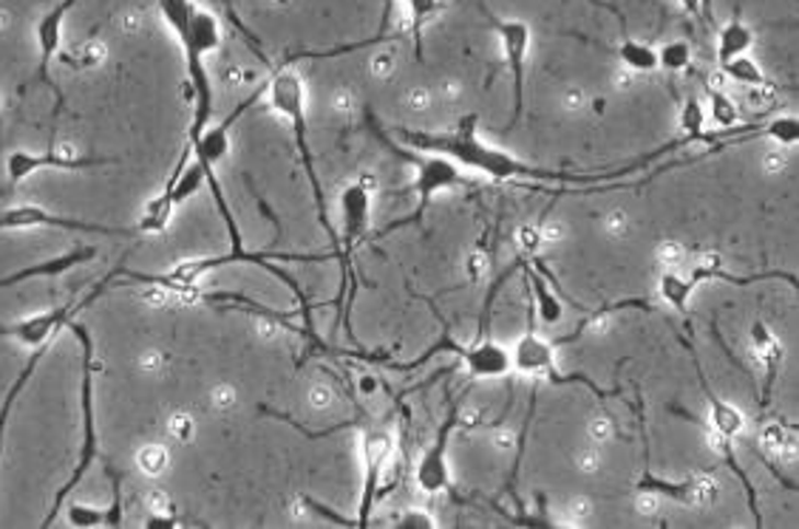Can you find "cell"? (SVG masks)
Instances as JSON below:
<instances>
[{
	"label": "cell",
	"mask_w": 799,
	"mask_h": 529,
	"mask_svg": "<svg viewBox=\"0 0 799 529\" xmlns=\"http://www.w3.org/2000/svg\"><path fill=\"white\" fill-rule=\"evenodd\" d=\"M479 116L468 114L459 119L457 128L452 130H414V128H397L395 134L403 139L406 148H414L420 153H443L452 162H457L459 168L473 170V173H482L486 179H493V182H559L564 187H556L553 193H593L598 191V184L604 182H627L629 173L641 170L643 164H649L652 159H661L670 153V148L652 150V153H643L636 162L621 164V168H604L595 170V173H573V170H547L536 168L530 162H522L520 157L507 153L505 148L499 145L486 142L477 130Z\"/></svg>",
	"instance_id": "6da1fadb"
},
{
	"label": "cell",
	"mask_w": 799,
	"mask_h": 529,
	"mask_svg": "<svg viewBox=\"0 0 799 529\" xmlns=\"http://www.w3.org/2000/svg\"><path fill=\"white\" fill-rule=\"evenodd\" d=\"M261 96H266V108L281 114L287 119L289 130H293V139H295V148H298V157H301L304 170H307V179H309V187H312V198H315V210H318V221H321L323 232L329 235V244H332V252H335V258H341V235L338 230L332 227V218H329V207H327V196H323V187H321V179H318V170H315V157H312V148H309V123H307V82H304L301 71L295 66H278L273 68V74L264 85H259Z\"/></svg>",
	"instance_id": "7a4b0ae2"
},
{
	"label": "cell",
	"mask_w": 799,
	"mask_h": 529,
	"mask_svg": "<svg viewBox=\"0 0 799 529\" xmlns=\"http://www.w3.org/2000/svg\"><path fill=\"white\" fill-rule=\"evenodd\" d=\"M377 193V179L372 173H361L355 182H349L346 187L338 196V210H341V289H338V309L343 306L341 323L346 329L349 340L355 343V334L349 329V309H352V298L357 292V280L355 269H352V261H355V250L361 246V241L366 238V230H369V216H372V198Z\"/></svg>",
	"instance_id": "3957f363"
},
{
	"label": "cell",
	"mask_w": 799,
	"mask_h": 529,
	"mask_svg": "<svg viewBox=\"0 0 799 529\" xmlns=\"http://www.w3.org/2000/svg\"><path fill=\"white\" fill-rule=\"evenodd\" d=\"M69 332L75 334V340L80 343V445H77V462L75 470H71L69 482L57 490L55 504L48 509V516L43 518V527H52L55 518L60 516V509L66 507V498H69L71 490L82 482V475L89 473L91 464L96 459V407H94V340H91V332L82 326L80 320H71Z\"/></svg>",
	"instance_id": "277c9868"
},
{
	"label": "cell",
	"mask_w": 799,
	"mask_h": 529,
	"mask_svg": "<svg viewBox=\"0 0 799 529\" xmlns=\"http://www.w3.org/2000/svg\"><path fill=\"white\" fill-rule=\"evenodd\" d=\"M369 125H372V128H375V134L380 136L383 148H389L397 159H406V162L414 164V168H418V179H414V191H418V210L411 212V216L397 218V221H391V225L383 227V230L377 232V238L389 235V232L400 230V227L420 225V221H423L425 212H429L431 198L437 196V193L454 191V187H463V184H471V179L465 176L463 168H459L457 162H452V159H448V157H443V153H425V157H418V153H409V150L400 148V145H397L395 139H389V136L383 134L380 125H377L375 119H372V116H369Z\"/></svg>",
	"instance_id": "5b68a950"
},
{
	"label": "cell",
	"mask_w": 799,
	"mask_h": 529,
	"mask_svg": "<svg viewBox=\"0 0 799 529\" xmlns=\"http://www.w3.org/2000/svg\"><path fill=\"white\" fill-rule=\"evenodd\" d=\"M527 332L522 334L520 340H516V346H513L511 357H513V368L520 373H527V377H541V380L547 382H553V386H587L590 391H593L595 396H602V400H607V391H602V388L595 386L590 377H584V373H561L559 371V363H556V346H553V340H545L536 334V329H533V309L530 314H527Z\"/></svg>",
	"instance_id": "8992f818"
},
{
	"label": "cell",
	"mask_w": 799,
	"mask_h": 529,
	"mask_svg": "<svg viewBox=\"0 0 799 529\" xmlns=\"http://www.w3.org/2000/svg\"><path fill=\"white\" fill-rule=\"evenodd\" d=\"M116 275H119V269H114L109 278L100 280V284H96L82 300H69V303L57 306V309H52V312L32 314V318L18 320V323H12V326H3L0 329V337H14L18 343H23V346H28V348H41V346H46V343H55V334L60 332L62 326H69L71 320H75L77 314L85 309V306L94 303V300L100 298V295H103L111 284H114Z\"/></svg>",
	"instance_id": "52a82bcc"
},
{
	"label": "cell",
	"mask_w": 799,
	"mask_h": 529,
	"mask_svg": "<svg viewBox=\"0 0 799 529\" xmlns=\"http://www.w3.org/2000/svg\"><path fill=\"white\" fill-rule=\"evenodd\" d=\"M391 459H395V434L383 428L366 430L363 434V496L355 527H369L372 509H375L377 498H380L383 479L389 473Z\"/></svg>",
	"instance_id": "ba28073f"
},
{
	"label": "cell",
	"mask_w": 799,
	"mask_h": 529,
	"mask_svg": "<svg viewBox=\"0 0 799 529\" xmlns=\"http://www.w3.org/2000/svg\"><path fill=\"white\" fill-rule=\"evenodd\" d=\"M35 227H48V230H77V232H96V235H123L130 238L137 235V227H109L96 225V221H82V218L69 216H55L48 212L41 204H18L9 207L7 212H0V232H14V230H35Z\"/></svg>",
	"instance_id": "9c48e42d"
},
{
	"label": "cell",
	"mask_w": 799,
	"mask_h": 529,
	"mask_svg": "<svg viewBox=\"0 0 799 529\" xmlns=\"http://www.w3.org/2000/svg\"><path fill=\"white\" fill-rule=\"evenodd\" d=\"M459 400L454 402V407L448 411L445 422L440 425L437 436L429 445L423 456H420L418 468H414V482L423 490L425 496H443L452 490V464H448V441H452V434L459 428Z\"/></svg>",
	"instance_id": "30bf717a"
},
{
	"label": "cell",
	"mask_w": 799,
	"mask_h": 529,
	"mask_svg": "<svg viewBox=\"0 0 799 529\" xmlns=\"http://www.w3.org/2000/svg\"><path fill=\"white\" fill-rule=\"evenodd\" d=\"M488 23H491L493 32L499 34V43H502V51H505L507 68H511V80H513V116L507 123V130L520 123L522 116V100H525V68H527V51H530V26L525 21H505V18H496L493 12H488Z\"/></svg>",
	"instance_id": "8fae6325"
},
{
	"label": "cell",
	"mask_w": 799,
	"mask_h": 529,
	"mask_svg": "<svg viewBox=\"0 0 799 529\" xmlns=\"http://www.w3.org/2000/svg\"><path fill=\"white\" fill-rule=\"evenodd\" d=\"M655 493V496L666 498V502L684 504V507H711V504L720 498V484L711 479V475H686L681 482H672V479H658L647 470L643 479H638L636 493Z\"/></svg>",
	"instance_id": "7c38bea8"
},
{
	"label": "cell",
	"mask_w": 799,
	"mask_h": 529,
	"mask_svg": "<svg viewBox=\"0 0 799 529\" xmlns=\"http://www.w3.org/2000/svg\"><path fill=\"white\" fill-rule=\"evenodd\" d=\"M114 164V159H96V157H62V153H32V150H12L7 157V179L9 184H21L32 179L41 170H89Z\"/></svg>",
	"instance_id": "4fadbf2b"
},
{
	"label": "cell",
	"mask_w": 799,
	"mask_h": 529,
	"mask_svg": "<svg viewBox=\"0 0 799 529\" xmlns=\"http://www.w3.org/2000/svg\"><path fill=\"white\" fill-rule=\"evenodd\" d=\"M459 357L473 380H505L513 371L511 348L491 337H477L471 346H463Z\"/></svg>",
	"instance_id": "5bb4252c"
},
{
	"label": "cell",
	"mask_w": 799,
	"mask_h": 529,
	"mask_svg": "<svg viewBox=\"0 0 799 529\" xmlns=\"http://www.w3.org/2000/svg\"><path fill=\"white\" fill-rule=\"evenodd\" d=\"M681 343H684L686 352L692 354V363H695V371H697V382H700V388H704V394H706V402H709V425H711V430H718L720 436H726V439L734 441L745 430L743 411H740L738 405H731V402L720 400V396L711 391V386H709V380H706V371H704V366H700V357H697L695 346H692L689 340H681Z\"/></svg>",
	"instance_id": "9a60e30c"
},
{
	"label": "cell",
	"mask_w": 799,
	"mask_h": 529,
	"mask_svg": "<svg viewBox=\"0 0 799 529\" xmlns=\"http://www.w3.org/2000/svg\"><path fill=\"white\" fill-rule=\"evenodd\" d=\"M520 269H525L533 312L539 314V320L541 323H547V326L561 323V320H564V300H561L559 292H556L553 284L545 278L539 255H530V261H520Z\"/></svg>",
	"instance_id": "2e32d148"
},
{
	"label": "cell",
	"mask_w": 799,
	"mask_h": 529,
	"mask_svg": "<svg viewBox=\"0 0 799 529\" xmlns=\"http://www.w3.org/2000/svg\"><path fill=\"white\" fill-rule=\"evenodd\" d=\"M77 0H60L52 9H46L41 21H37V51H41V62H37V80L52 85V77H48V66L55 60V55L60 51L62 43V26H66V18L75 9ZM55 89V85H52Z\"/></svg>",
	"instance_id": "e0dca14e"
},
{
	"label": "cell",
	"mask_w": 799,
	"mask_h": 529,
	"mask_svg": "<svg viewBox=\"0 0 799 529\" xmlns=\"http://www.w3.org/2000/svg\"><path fill=\"white\" fill-rule=\"evenodd\" d=\"M94 258H96L94 246H77V250L60 252V255H55V258L41 261V264H35V266L18 269V272H12V275H3V278H0V289H9V286L23 284V280H32V278H60V275L71 272L75 266L89 264V261H94Z\"/></svg>",
	"instance_id": "ac0fdd59"
},
{
	"label": "cell",
	"mask_w": 799,
	"mask_h": 529,
	"mask_svg": "<svg viewBox=\"0 0 799 529\" xmlns=\"http://www.w3.org/2000/svg\"><path fill=\"white\" fill-rule=\"evenodd\" d=\"M752 346H754V352H757V360L765 371L763 396H760L765 405L768 396H772V388H774V382H777V373H779V368H783V360H786V348H783V343H779L777 334L772 332V326H765L763 320H757V323L752 326Z\"/></svg>",
	"instance_id": "d6986e66"
},
{
	"label": "cell",
	"mask_w": 799,
	"mask_h": 529,
	"mask_svg": "<svg viewBox=\"0 0 799 529\" xmlns=\"http://www.w3.org/2000/svg\"><path fill=\"white\" fill-rule=\"evenodd\" d=\"M52 346H55V343H46V346L35 348V354L28 357L26 366H23V371L18 373V380H14L12 386H9L7 396H3V405H0V459H3V448H7V428H9V419H12L14 402H18V396L23 394V388L28 386V380L35 377L37 366H41V363L46 360V354L52 352Z\"/></svg>",
	"instance_id": "ffe728a7"
},
{
	"label": "cell",
	"mask_w": 799,
	"mask_h": 529,
	"mask_svg": "<svg viewBox=\"0 0 799 529\" xmlns=\"http://www.w3.org/2000/svg\"><path fill=\"white\" fill-rule=\"evenodd\" d=\"M757 439L765 456L783 459V462H797V434H794V428H788L786 422H765Z\"/></svg>",
	"instance_id": "44dd1931"
},
{
	"label": "cell",
	"mask_w": 799,
	"mask_h": 529,
	"mask_svg": "<svg viewBox=\"0 0 799 529\" xmlns=\"http://www.w3.org/2000/svg\"><path fill=\"white\" fill-rule=\"evenodd\" d=\"M754 46V32L752 26H745L740 18H734L731 23H726L723 28H720V37H718V60L720 66H723L726 60H731V57H740V55H749Z\"/></svg>",
	"instance_id": "7402d4cb"
},
{
	"label": "cell",
	"mask_w": 799,
	"mask_h": 529,
	"mask_svg": "<svg viewBox=\"0 0 799 529\" xmlns=\"http://www.w3.org/2000/svg\"><path fill=\"white\" fill-rule=\"evenodd\" d=\"M709 448L715 450V453L723 459L726 464H729V470L740 479V484L745 487V493H749V504H752V513H754V524H763V516H760V509H757V493H754L752 482H749V475H745L743 464L738 462V456H734V445H731V439H726V436H720L718 430H709Z\"/></svg>",
	"instance_id": "603a6c76"
},
{
	"label": "cell",
	"mask_w": 799,
	"mask_h": 529,
	"mask_svg": "<svg viewBox=\"0 0 799 529\" xmlns=\"http://www.w3.org/2000/svg\"><path fill=\"white\" fill-rule=\"evenodd\" d=\"M720 68H723V77L740 82V85H749V89H768V85H772L763 68H760V62L754 60L752 55L731 57V60H726Z\"/></svg>",
	"instance_id": "cb8c5ba5"
},
{
	"label": "cell",
	"mask_w": 799,
	"mask_h": 529,
	"mask_svg": "<svg viewBox=\"0 0 799 529\" xmlns=\"http://www.w3.org/2000/svg\"><path fill=\"white\" fill-rule=\"evenodd\" d=\"M658 295H661L663 303L672 306L675 312L686 314V309H689V300L695 292H692L689 284H686V278L681 275V272L666 269L661 275V280H658Z\"/></svg>",
	"instance_id": "d4e9b609"
},
{
	"label": "cell",
	"mask_w": 799,
	"mask_h": 529,
	"mask_svg": "<svg viewBox=\"0 0 799 529\" xmlns=\"http://www.w3.org/2000/svg\"><path fill=\"white\" fill-rule=\"evenodd\" d=\"M706 91H709V111H706V116H709L711 123L718 125V130L738 128L740 119H743L738 111V102L726 94V89H711V85H706Z\"/></svg>",
	"instance_id": "484cf974"
},
{
	"label": "cell",
	"mask_w": 799,
	"mask_h": 529,
	"mask_svg": "<svg viewBox=\"0 0 799 529\" xmlns=\"http://www.w3.org/2000/svg\"><path fill=\"white\" fill-rule=\"evenodd\" d=\"M406 9H409L411 18V34H414V51H418V60H423V26L425 21H431L440 9L445 7L443 0H403Z\"/></svg>",
	"instance_id": "4316f807"
},
{
	"label": "cell",
	"mask_w": 799,
	"mask_h": 529,
	"mask_svg": "<svg viewBox=\"0 0 799 529\" xmlns=\"http://www.w3.org/2000/svg\"><path fill=\"white\" fill-rule=\"evenodd\" d=\"M692 66V46L686 41H670L658 48V68L670 71V74H681L689 71Z\"/></svg>",
	"instance_id": "83f0119b"
},
{
	"label": "cell",
	"mask_w": 799,
	"mask_h": 529,
	"mask_svg": "<svg viewBox=\"0 0 799 529\" xmlns=\"http://www.w3.org/2000/svg\"><path fill=\"white\" fill-rule=\"evenodd\" d=\"M69 524L77 529L89 527H111V513L100 507H89V504H71L69 507Z\"/></svg>",
	"instance_id": "f1b7e54d"
},
{
	"label": "cell",
	"mask_w": 799,
	"mask_h": 529,
	"mask_svg": "<svg viewBox=\"0 0 799 529\" xmlns=\"http://www.w3.org/2000/svg\"><path fill=\"white\" fill-rule=\"evenodd\" d=\"M139 468L148 475H159L168 468V450L162 445H148V448H142L139 450Z\"/></svg>",
	"instance_id": "f546056e"
},
{
	"label": "cell",
	"mask_w": 799,
	"mask_h": 529,
	"mask_svg": "<svg viewBox=\"0 0 799 529\" xmlns=\"http://www.w3.org/2000/svg\"><path fill=\"white\" fill-rule=\"evenodd\" d=\"M488 269H491V255H488L486 250L468 252V258H465V275H468V284H479V280H486Z\"/></svg>",
	"instance_id": "4dcf8cb0"
},
{
	"label": "cell",
	"mask_w": 799,
	"mask_h": 529,
	"mask_svg": "<svg viewBox=\"0 0 799 529\" xmlns=\"http://www.w3.org/2000/svg\"><path fill=\"white\" fill-rule=\"evenodd\" d=\"M655 255H658V264H661L663 269H677V266L686 261V250L681 241H661L655 250Z\"/></svg>",
	"instance_id": "1f68e13d"
},
{
	"label": "cell",
	"mask_w": 799,
	"mask_h": 529,
	"mask_svg": "<svg viewBox=\"0 0 799 529\" xmlns=\"http://www.w3.org/2000/svg\"><path fill=\"white\" fill-rule=\"evenodd\" d=\"M516 246H520V252H525L527 258H530V255H539V250L545 246L539 225L520 227V230H516Z\"/></svg>",
	"instance_id": "d6a6232c"
},
{
	"label": "cell",
	"mask_w": 799,
	"mask_h": 529,
	"mask_svg": "<svg viewBox=\"0 0 799 529\" xmlns=\"http://www.w3.org/2000/svg\"><path fill=\"white\" fill-rule=\"evenodd\" d=\"M395 527H403V529H434L440 527L437 518L431 516L429 509H406L403 516L397 518Z\"/></svg>",
	"instance_id": "836d02e7"
},
{
	"label": "cell",
	"mask_w": 799,
	"mask_h": 529,
	"mask_svg": "<svg viewBox=\"0 0 799 529\" xmlns=\"http://www.w3.org/2000/svg\"><path fill=\"white\" fill-rule=\"evenodd\" d=\"M590 516H593V502L587 496L570 498L568 507H564V518L570 521V527H581Z\"/></svg>",
	"instance_id": "e575fe53"
},
{
	"label": "cell",
	"mask_w": 799,
	"mask_h": 529,
	"mask_svg": "<svg viewBox=\"0 0 799 529\" xmlns=\"http://www.w3.org/2000/svg\"><path fill=\"white\" fill-rule=\"evenodd\" d=\"M587 434H590V439L595 441V445H604V441L613 439V436H615L613 416L595 414L593 419H590V425H587Z\"/></svg>",
	"instance_id": "d590c367"
},
{
	"label": "cell",
	"mask_w": 799,
	"mask_h": 529,
	"mask_svg": "<svg viewBox=\"0 0 799 529\" xmlns=\"http://www.w3.org/2000/svg\"><path fill=\"white\" fill-rule=\"evenodd\" d=\"M604 230L615 238H624L629 230H632V218H629L627 210H613L604 216Z\"/></svg>",
	"instance_id": "8d00e7d4"
},
{
	"label": "cell",
	"mask_w": 799,
	"mask_h": 529,
	"mask_svg": "<svg viewBox=\"0 0 799 529\" xmlns=\"http://www.w3.org/2000/svg\"><path fill=\"white\" fill-rule=\"evenodd\" d=\"M309 405H312V411H329V407L335 405V391L329 386H323V382H318V386L309 388Z\"/></svg>",
	"instance_id": "74e56055"
},
{
	"label": "cell",
	"mask_w": 799,
	"mask_h": 529,
	"mask_svg": "<svg viewBox=\"0 0 799 529\" xmlns=\"http://www.w3.org/2000/svg\"><path fill=\"white\" fill-rule=\"evenodd\" d=\"M575 468H579L581 473L595 475L602 470V453L595 448H581L579 453H575Z\"/></svg>",
	"instance_id": "f35d334b"
},
{
	"label": "cell",
	"mask_w": 799,
	"mask_h": 529,
	"mask_svg": "<svg viewBox=\"0 0 799 529\" xmlns=\"http://www.w3.org/2000/svg\"><path fill=\"white\" fill-rule=\"evenodd\" d=\"M193 434H196V425H193L191 414H176L171 419V436L176 441H191Z\"/></svg>",
	"instance_id": "ab89813d"
},
{
	"label": "cell",
	"mask_w": 799,
	"mask_h": 529,
	"mask_svg": "<svg viewBox=\"0 0 799 529\" xmlns=\"http://www.w3.org/2000/svg\"><path fill=\"white\" fill-rule=\"evenodd\" d=\"M763 170L768 173V176H777V173H783V170H788V157H786V150H768L763 157Z\"/></svg>",
	"instance_id": "60d3db41"
},
{
	"label": "cell",
	"mask_w": 799,
	"mask_h": 529,
	"mask_svg": "<svg viewBox=\"0 0 799 529\" xmlns=\"http://www.w3.org/2000/svg\"><path fill=\"white\" fill-rule=\"evenodd\" d=\"M661 502H663L661 496H655V493H647V490H641V493H638V502H636L638 516H643V518L658 516V507H661Z\"/></svg>",
	"instance_id": "b9f144b4"
},
{
	"label": "cell",
	"mask_w": 799,
	"mask_h": 529,
	"mask_svg": "<svg viewBox=\"0 0 799 529\" xmlns=\"http://www.w3.org/2000/svg\"><path fill=\"white\" fill-rule=\"evenodd\" d=\"M539 230L545 244H559L561 238L568 235V225H561V221H545V218H541Z\"/></svg>",
	"instance_id": "7bdbcfd3"
},
{
	"label": "cell",
	"mask_w": 799,
	"mask_h": 529,
	"mask_svg": "<svg viewBox=\"0 0 799 529\" xmlns=\"http://www.w3.org/2000/svg\"><path fill=\"white\" fill-rule=\"evenodd\" d=\"M377 391H380V380H377L375 373H369V371L357 373V394L375 396Z\"/></svg>",
	"instance_id": "ee69618b"
},
{
	"label": "cell",
	"mask_w": 799,
	"mask_h": 529,
	"mask_svg": "<svg viewBox=\"0 0 799 529\" xmlns=\"http://www.w3.org/2000/svg\"><path fill=\"white\" fill-rule=\"evenodd\" d=\"M213 405L219 407V411H227V407L236 405V391L230 386H219L213 391Z\"/></svg>",
	"instance_id": "f6af8a7d"
},
{
	"label": "cell",
	"mask_w": 799,
	"mask_h": 529,
	"mask_svg": "<svg viewBox=\"0 0 799 529\" xmlns=\"http://www.w3.org/2000/svg\"><path fill=\"white\" fill-rule=\"evenodd\" d=\"M145 527L173 529V527H179V518L173 516V513H151V516H148V521H145Z\"/></svg>",
	"instance_id": "bcb514c9"
},
{
	"label": "cell",
	"mask_w": 799,
	"mask_h": 529,
	"mask_svg": "<svg viewBox=\"0 0 799 529\" xmlns=\"http://www.w3.org/2000/svg\"><path fill=\"white\" fill-rule=\"evenodd\" d=\"M677 3H681V9H684V12L689 14V18H695V21L704 23V18H706V0H677Z\"/></svg>",
	"instance_id": "7dc6e473"
},
{
	"label": "cell",
	"mask_w": 799,
	"mask_h": 529,
	"mask_svg": "<svg viewBox=\"0 0 799 529\" xmlns=\"http://www.w3.org/2000/svg\"><path fill=\"white\" fill-rule=\"evenodd\" d=\"M513 441L516 439H513L511 430H505V428H496V434H493V448L502 450V453H507V450L513 448Z\"/></svg>",
	"instance_id": "c3c4849f"
},
{
	"label": "cell",
	"mask_w": 799,
	"mask_h": 529,
	"mask_svg": "<svg viewBox=\"0 0 799 529\" xmlns=\"http://www.w3.org/2000/svg\"><path fill=\"white\" fill-rule=\"evenodd\" d=\"M429 100H431V96L425 94V91H414V94L409 96V105H411V108H414V111H423L425 105H429Z\"/></svg>",
	"instance_id": "681fc988"
},
{
	"label": "cell",
	"mask_w": 799,
	"mask_h": 529,
	"mask_svg": "<svg viewBox=\"0 0 799 529\" xmlns=\"http://www.w3.org/2000/svg\"><path fill=\"white\" fill-rule=\"evenodd\" d=\"M375 71H377V74H389V71H391V55H380V57H377V60H375Z\"/></svg>",
	"instance_id": "f907efd6"
},
{
	"label": "cell",
	"mask_w": 799,
	"mask_h": 529,
	"mask_svg": "<svg viewBox=\"0 0 799 529\" xmlns=\"http://www.w3.org/2000/svg\"><path fill=\"white\" fill-rule=\"evenodd\" d=\"M581 102H584V96H581V94H579V91H573V94H570V96H568V105H570V108H579Z\"/></svg>",
	"instance_id": "816d5d0a"
},
{
	"label": "cell",
	"mask_w": 799,
	"mask_h": 529,
	"mask_svg": "<svg viewBox=\"0 0 799 529\" xmlns=\"http://www.w3.org/2000/svg\"><path fill=\"white\" fill-rule=\"evenodd\" d=\"M0 139H3V116H0Z\"/></svg>",
	"instance_id": "f5cc1de1"
},
{
	"label": "cell",
	"mask_w": 799,
	"mask_h": 529,
	"mask_svg": "<svg viewBox=\"0 0 799 529\" xmlns=\"http://www.w3.org/2000/svg\"><path fill=\"white\" fill-rule=\"evenodd\" d=\"M443 3H448V0H443Z\"/></svg>",
	"instance_id": "db71d44e"
}]
</instances>
